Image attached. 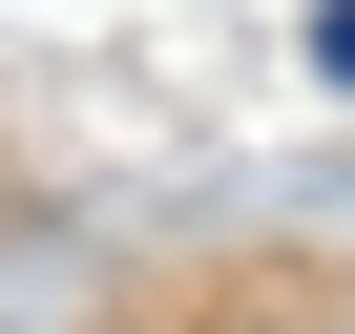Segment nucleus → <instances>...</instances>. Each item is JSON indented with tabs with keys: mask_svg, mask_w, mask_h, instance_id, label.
<instances>
[{
	"mask_svg": "<svg viewBox=\"0 0 355 334\" xmlns=\"http://www.w3.org/2000/svg\"><path fill=\"white\" fill-rule=\"evenodd\" d=\"M313 63H334V84H355V0H334V21H313Z\"/></svg>",
	"mask_w": 355,
	"mask_h": 334,
	"instance_id": "obj_1",
	"label": "nucleus"
}]
</instances>
